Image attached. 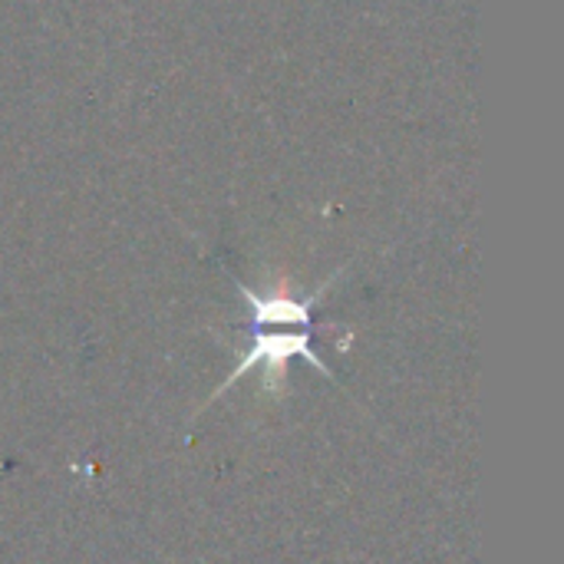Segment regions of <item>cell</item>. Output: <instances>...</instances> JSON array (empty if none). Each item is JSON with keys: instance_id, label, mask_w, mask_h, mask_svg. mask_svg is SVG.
I'll use <instances>...</instances> for the list:
<instances>
[{"instance_id": "cell-1", "label": "cell", "mask_w": 564, "mask_h": 564, "mask_svg": "<svg viewBox=\"0 0 564 564\" xmlns=\"http://www.w3.org/2000/svg\"><path fill=\"white\" fill-rule=\"evenodd\" d=\"M330 288V281L321 288V291H314L311 297H288V294H268V297H258L251 288H245L241 281H238V294H241V301L248 304V311H251V344H248V350L241 354V360H238V367L228 373V380L218 387V393L215 397H221L228 387H235L248 370H254V367H264V387L268 390H274V387H281V380H284V373H288V364L294 360V357H301V360H307L311 367H317L324 377H330L334 380V373H330V367L311 350V311H314V304L324 297V291Z\"/></svg>"}]
</instances>
